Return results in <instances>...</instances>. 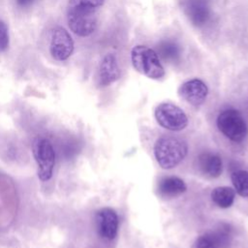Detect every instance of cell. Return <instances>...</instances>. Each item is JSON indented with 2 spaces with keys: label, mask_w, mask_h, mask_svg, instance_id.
Masks as SVG:
<instances>
[{
  "label": "cell",
  "mask_w": 248,
  "mask_h": 248,
  "mask_svg": "<svg viewBox=\"0 0 248 248\" xmlns=\"http://www.w3.org/2000/svg\"><path fill=\"white\" fill-rule=\"evenodd\" d=\"M235 192L232 188L222 186L215 188L211 193V200L213 202L222 208L230 207L234 201Z\"/></svg>",
  "instance_id": "obj_15"
},
{
  "label": "cell",
  "mask_w": 248,
  "mask_h": 248,
  "mask_svg": "<svg viewBox=\"0 0 248 248\" xmlns=\"http://www.w3.org/2000/svg\"><path fill=\"white\" fill-rule=\"evenodd\" d=\"M188 146L185 141L171 137L160 138L154 146V155L163 169L176 167L186 156Z\"/></svg>",
  "instance_id": "obj_2"
},
{
  "label": "cell",
  "mask_w": 248,
  "mask_h": 248,
  "mask_svg": "<svg viewBox=\"0 0 248 248\" xmlns=\"http://www.w3.org/2000/svg\"><path fill=\"white\" fill-rule=\"evenodd\" d=\"M158 55L168 62H177L181 56V47L177 42L170 39L162 40L158 44Z\"/></svg>",
  "instance_id": "obj_14"
},
{
  "label": "cell",
  "mask_w": 248,
  "mask_h": 248,
  "mask_svg": "<svg viewBox=\"0 0 248 248\" xmlns=\"http://www.w3.org/2000/svg\"><path fill=\"white\" fill-rule=\"evenodd\" d=\"M198 165L202 172L209 177H218L222 172V160L214 153H202L198 158Z\"/></svg>",
  "instance_id": "obj_12"
},
{
  "label": "cell",
  "mask_w": 248,
  "mask_h": 248,
  "mask_svg": "<svg viewBox=\"0 0 248 248\" xmlns=\"http://www.w3.org/2000/svg\"><path fill=\"white\" fill-rule=\"evenodd\" d=\"M97 229L99 234L108 240L113 239L118 231V217L116 212L108 207L102 208L97 213Z\"/></svg>",
  "instance_id": "obj_10"
},
{
  "label": "cell",
  "mask_w": 248,
  "mask_h": 248,
  "mask_svg": "<svg viewBox=\"0 0 248 248\" xmlns=\"http://www.w3.org/2000/svg\"><path fill=\"white\" fill-rule=\"evenodd\" d=\"M178 93L187 103L198 107L205 101L208 94V88L202 79L192 78L181 84Z\"/></svg>",
  "instance_id": "obj_9"
},
{
  "label": "cell",
  "mask_w": 248,
  "mask_h": 248,
  "mask_svg": "<svg viewBox=\"0 0 248 248\" xmlns=\"http://www.w3.org/2000/svg\"><path fill=\"white\" fill-rule=\"evenodd\" d=\"M210 235L216 242L219 248L227 247L232 239V228L227 223H221L215 230L209 232Z\"/></svg>",
  "instance_id": "obj_16"
},
{
  "label": "cell",
  "mask_w": 248,
  "mask_h": 248,
  "mask_svg": "<svg viewBox=\"0 0 248 248\" xmlns=\"http://www.w3.org/2000/svg\"><path fill=\"white\" fill-rule=\"evenodd\" d=\"M157 122L167 130L181 131L188 124V117L177 106L170 103H162L155 109Z\"/></svg>",
  "instance_id": "obj_5"
},
{
  "label": "cell",
  "mask_w": 248,
  "mask_h": 248,
  "mask_svg": "<svg viewBox=\"0 0 248 248\" xmlns=\"http://www.w3.org/2000/svg\"><path fill=\"white\" fill-rule=\"evenodd\" d=\"M9 45V33L7 25L0 19V51H4Z\"/></svg>",
  "instance_id": "obj_20"
},
{
  "label": "cell",
  "mask_w": 248,
  "mask_h": 248,
  "mask_svg": "<svg viewBox=\"0 0 248 248\" xmlns=\"http://www.w3.org/2000/svg\"><path fill=\"white\" fill-rule=\"evenodd\" d=\"M233 187L238 195L241 197H248V171L238 170L231 175Z\"/></svg>",
  "instance_id": "obj_17"
},
{
  "label": "cell",
  "mask_w": 248,
  "mask_h": 248,
  "mask_svg": "<svg viewBox=\"0 0 248 248\" xmlns=\"http://www.w3.org/2000/svg\"><path fill=\"white\" fill-rule=\"evenodd\" d=\"M104 2L105 0H69V5L88 7L97 10L104 4Z\"/></svg>",
  "instance_id": "obj_19"
},
{
  "label": "cell",
  "mask_w": 248,
  "mask_h": 248,
  "mask_svg": "<svg viewBox=\"0 0 248 248\" xmlns=\"http://www.w3.org/2000/svg\"><path fill=\"white\" fill-rule=\"evenodd\" d=\"M96 11L88 7L69 5L67 20L71 30L80 37L91 35L97 27Z\"/></svg>",
  "instance_id": "obj_3"
},
{
  "label": "cell",
  "mask_w": 248,
  "mask_h": 248,
  "mask_svg": "<svg viewBox=\"0 0 248 248\" xmlns=\"http://www.w3.org/2000/svg\"><path fill=\"white\" fill-rule=\"evenodd\" d=\"M34 157L38 165V176L42 181L51 178L55 164V152L46 139H38L34 143Z\"/></svg>",
  "instance_id": "obj_6"
},
{
  "label": "cell",
  "mask_w": 248,
  "mask_h": 248,
  "mask_svg": "<svg viewBox=\"0 0 248 248\" xmlns=\"http://www.w3.org/2000/svg\"><path fill=\"white\" fill-rule=\"evenodd\" d=\"M186 184L176 176H167L160 180L158 190L161 196L167 198L176 197L186 191Z\"/></svg>",
  "instance_id": "obj_13"
},
{
  "label": "cell",
  "mask_w": 248,
  "mask_h": 248,
  "mask_svg": "<svg viewBox=\"0 0 248 248\" xmlns=\"http://www.w3.org/2000/svg\"><path fill=\"white\" fill-rule=\"evenodd\" d=\"M181 7L189 21L196 27L204 26L211 18L210 0H181Z\"/></svg>",
  "instance_id": "obj_7"
},
{
  "label": "cell",
  "mask_w": 248,
  "mask_h": 248,
  "mask_svg": "<svg viewBox=\"0 0 248 248\" xmlns=\"http://www.w3.org/2000/svg\"><path fill=\"white\" fill-rule=\"evenodd\" d=\"M36 0H16V4L21 8H27L31 6Z\"/></svg>",
  "instance_id": "obj_21"
},
{
  "label": "cell",
  "mask_w": 248,
  "mask_h": 248,
  "mask_svg": "<svg viewBox=\"0 0 248 248\" xmlns=\"http://www.w3.org/2000/svg\"><path fill=\"white\" fill-rule=\"evenodd\" d=\"M217 127L228 139L234 142L242 141L248 134L244 117L234 108H227L219 113Z\"/></svg>",
  "instance_id": "obj_4"
},
{
  "label": "cell",
  "mask_w": 248,
  "mask_h": 248,
  "mask_svg": "<svg viewBox=\"0 0 248 248\" xmlns=\"http://www.w3.org/2000/svg\"><path fill=\"white\" fill-rule=\"evenodd\" d=\"M49 50L52 57L59 61L71 56L74 50V41L64 28L57 26L52 29Z\"/></svg>",
  "instance_id": "obj_8"
},
{
  "label": "cell",
  "mask_w": 248,
  "mask_h": 248,
  "mask_svg": "<svg viewBox=\"0 0 248 248\" xmlns=\"http://www.w3.org/2000/svg\"><path fill=\"white\" fill-rule=\"evenodd\" d=\"M120 78V68L113 53H108L102 60L98 73L99 84L108 86Z\"/></svg>",
  "instance_id": "obj_11"
},
{
  "label": "cell",
  "mask_w": 248,
  "mask_h": 248,
  "mask_svg": "<svg viewBox=\"0 0 248 248\" xmlns=\"http://www.w3.org/2000/svg\"><path fill=\"white\" fill-rule=\"evenodd\" d=\"M131 60L134 69L149 78L161 79L165 77V69L158 53L149 46H135L131 50Z\"/></svg>",
  "instance_id": "obj_1"
},
{
  "label": "cell",
  "mask_w": 248,
  "mask_h": 248,
  "mask_svg": "<svg viewBox=\"0 0 248 248\" xmlns=\"http://www.w3.org/2000/svg\"><path fill=\"white\" fill-rule=\"evenodd\" d=\"M196 248H219L209 232L201 235L196 241Z\"/></svg>",
  "instance_id": "obj_18"
}]
</instances>
